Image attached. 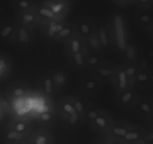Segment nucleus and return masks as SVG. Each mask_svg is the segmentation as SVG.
Listing matches in <instances>:
<instances>
[{"label": "nucleus", "mask_w": 153, "mask_h": 144, "mask_svg": "<svg viewBox=\"0 0 153 144\" xmlns=\"http://www.w3.org/2000/svg\"><path fill=\"white\" fill-rule=\"evenodd\" d=\"M7 144H24V143H19V142H15V143H7Z\"/></svg>", "instance_id": "72a5a7b5"}, {"label": "nucleus", "mask_w": 153, "mask_h": 144, "mask_svg": "<svg viewBox=\"0 0 153 144\" xmlns=\"http://www.w3.org/2000/svg\"><path fill=\"white\" fill-rule=\"evenodd\" d=\"M77 120H78V114H73L70 116L69 121H70V124L74 125V124L76 122V121H77Z\"/></svg>", "instance_id": "5701e85b"}, {"label": "nucleus", "mask_w": 153, "mask_h": 144, "mask_svg": "<svg viewBox=\"0 0 153 144\" xmlns=\"http://www.w3.org/2000/svg\"><path fill=\"white\" fill-rule=\"evenodd\" d=\"M22 19H23V20L25 21V22H31V21L34 20V17L32 14H31V13H25V14H24L23 16H22Z\"/></svg>", "instance_id": "f3484780"}, {"label": "nucleus", "mask_w": 153, "mask_h": 144, "mask_svg": "<svg viewBox=\"0 0 153 144\" xmlns=\"http://www.w3.org/2000/svg\"><path fill=\"white\" fill-rule=\"evenodd\" d=\"M25 137H26L25 134L19 133L16 131H13V130L4 131L1 135V140L8 142V143H15L19 140H23L24 138H25Z\"/></svg>", "instance_id": "f257e3e1"}, {"label": "nucleus", "mask_w": 153, "mask_h": 144, "mask_svg": "<svg viewBox=\"0 0 153 144\" xmlns=\"http://www.w3.org/2000/svg\"><path fill=\"white\" fill-rule=\"evenodd\" d=\"M98 73H100V75L104 76H111L113 74V71L111 70H109V69H101L98 71Z\"/></svg>", "instance_id": "ddd939ff"}, {"label": "nucleus", "mask_w": 153, "mask_h": 144, "mask_svg": "<svg viewBox=\"0 0 153 144\" xmlns=\"http://www.w3.org/2000/svg\"><path fill=\"white\" fill-rule=\"evenodd\" d=\"M73 102H74V105H75L74 108L76 110V111L81 112L82 110H83V105H82V103L80 101L76 99L73 101Z\"/></svg>", "instance_id": "dca6fc26"}, {"label": "nucleus", "mask_w": 153, "mask_h": 144, "mask_svg": "<svg viewBox=\"0 0 153 144\" xmlns=\"http://www.w3.org/2000/svg\"><path fill=\"white\" fill-rule=\"evenodd\" d=\"M136 73V69L134 67H128L126 70V75H128V76H131L132 75H134Z\"/></svg>", "instance_id": "4be33fe9"}, {"label": "nucleus", "mask_w": 153, "mask_h": 144, "mask_svg": "<svg viewBox=\"0 0 153 144\" xmlns=\"http://www.w3.org/2000/svg\"><path fill=\"white\" fill-rule=\"evenodd\" d=\"M25 128H26V125H25V123H23V122H20V123H18L17 125H15L14 131H17V132L19 133H22V134H25V133H24V131L25 130Z\"/></svg>", "instance_id": "1a4fd4ad"}, {"label": "nucleus", "mask_w": 153, "mask_h": 144, "mask_svg": "<svg viewBox=\"0 0 153 144\" xmlns=\"http://www.w3.org/2000/svg\"><path fill=\"white\" fill-rule=\"evenodd\" d=\"M81 31L84 33V34H87L89 32V26L87 24H82L81 26Z\"/></svg>", "instance_id": "a878e982"}, {"label": "nucleus", "mask_w": 153, "mask_h": 144, "mask_svg": "<svg viewBox=\"0 0 153 144\" xmlns=\"http://www.w3.org/2000/svg\"><path fill=\"white\" fill-rule=\"evenodd\" d=\"M40 117H41V119L43 120V121H49V120L51 119V115L49 114L44 113L41 115Z\"/></svg>", "instance_id": "cd10ccee"}, {"label": "nucleus", "mask_w": 153, "mask_h": 144, "mask_svg": "<svg viewBox=\"0 0 153 144\" xmlns=\"http://www.w3.org/2000/svg\"><path fill=\"white\" fill-rule=\"evenodd\" d=\"M25 37H26V31L24 29H21L20 31H19V40L20 42H22L25 40Z\"/></svg>", "instance_id": "412c9836"}, {"label": "nucleus", "mask_w": 153, "mask_h": 144, "mask_svg": "<svg viewBox=\"0 0 153 144\" xmlns=\"http://www.w3.org/2000/svg\"><path fill=\"white\" fill-rule=\"evenodd\" d=\"M44 88H45V91H46V92L47 93L52 92V82H51L50 79H46V80H45Z\"/></svg>", "instance_id": "9b49d317"}, {"label": "nucleus", "mask_w": 153, "mask_h": 144, "mask_svg": "<svg viewBox=\"0 0 153 144\" xmlns=\"http://www.w3.org/2000/svg\"><path fill=\"white\" fill-rule=\"evenodd\" d=\"M79 49H80V43L77 40H73V43H72V50L73 52L76 53V52H79Z\"/></svg>", "instance_id": "f8f14e48"}, {"label": "nucleus", "mask_w": 153, "mask_h": 144, "mask_svg": "<svg viewBox=\"0 0 153 144\" xmlns=\"http://www.w3.org/2000/svg\"><path fill=\"white\" fill-rule=\"evenodd\" d=\"M137 79L140 82H145L148 79V76L146 73H140V74L137 76Z\"/></svg>", "instance_id": "b1692460"}, {"label": "nucleus", "mask_w": 153, "mask_h": 144, "mask_svg": "<svg viewBox=\"0 0 153 144\" xmlns=\"http://www.w3.org/2000/svg\"><path fill=\"white\" fill-rule=\"evenodd\" d=\"M30 144H53V140L46 133H36L31 138Z\"/></svg>", "instance_id": "f03ea898"}, {"label": "nucleus", "mask_w": 153, "mask_h": 144, "mask_svg": "<svg viewBox=\"0 0 153 144\" xmlns=\"http://www.w3.org/2000/svg\"><path fill=\"white\" fill-rule=\"evenodd\" d=\"M85 86L89 90H93L94 88H95L96 87V83L94 81H88V82L85 83Z\"/></svg>", "instance_id": "6ab92c4d"}, {"label": "nucleus", "mask_w": 153, "mask_h": 144, "mask_svg": "<svg viewBox=\"0 0 153 144\" xmlns=\"http://www.w3.org/2000/svg\"><path fill=\"white\" fill-rule=\"evenodd\" d=\"M24 94V90L21 88H17L15 90H13V94L16 96H20Z\"/></svg>", "instance_id": "aec40b11"}, {"label": "nucleus", "mask_w": 153, "mask_h": 144, "mask_svg": "<svg viewBox=\"0 0 153 144\" xmlns=\"http://www.w3.org/2000/svg\"><path fill=\"white\" fill-rule=\"evenodd\" d=\"M94 144H110V143H109V142H108L106 140H100Z\"/></svg>", "instance_id": "2f4dec72"}, {"label": "nucleus", "mask_w": 153, "mask_h": 144, "mask_svg": "<svg viewBox=\"0 0 153 144\" xmlns=\"http://www.w3.org/2000/svg\"><path fill=\"white\" fill-rule=\"evenodd\" d=\"M40 13H41V14L44 15V16H49V17H52V16H53V13H52V11H50V10H48V9H45V8L41 9V10H40Z\"/></svg>", "instance_id": "a211bd4d"}, {"label": "nucleus", "mask_w": 153, "mask_h": 144, "mask_svg": "<svg viewBox=\"0 0 153 144\" xmlns=\"http://www.w3.org/2000/svg\"><path fill=\"white\" fill-rule=\"evenodd\" d=\"M140 109L145 113H149L151 111V107L149 105V104L146 102H142L140 104Z\"/></svg>", "instance_id": "4468645a"}, {"label": "nucleus", "mask_w": 153, "mask_h": 144, "mask_svg": "<svg viewBox=\"0 0 153 144\" xmlns=\"http://www.w3.org/2000/svg\"><path fill=\"white\" fill-rule=\"evenodd\" d=\"M11 31H12V27L10 26V25L6 26L5 28L0 30V37H1V38L6 37L7 36H8L9 34L11 33Z\"/></svg>", "instance_id": "0eeeda50"}, {"label": "nucleus", "mask_w": 153, "mask_h": 144, "mask_svg": "<svg viewBox=\"0 0 153 144\" xmlns=\"http://www.w3.org/2000/svg\"><path fill=\"white\" fill-rule=\"evenodd\" d=\"M70 33V30L68 29V28H65V29H62L60 31L59 35L61 36V37H64V36L68 35Z\"/></svg>", "instance_id": "393cba45"}, {"label": "nucleus", "mask_w": 153, "mask_h": 144, "mask_svg": "<svg viewBox=\"0 0 153 144\" xmlns=\"http://www.w3.org/2000/svg\"><path fill=\"white\" fill-rule=\"evenodd\" d=\"M75 61H76V63L77 64V65H82V64H83V59H82V56L81 55V53L76 52L75 54Z\"/></svg>", "instance_id": "2eb2a0df"}, {"label": "nucleus", "mask_w": 153, "mask_h": 144, "mask_svg": "<svg viewBox=\"0 0 153 144\" xmlns=\"http://www.w3.org/2000/svg\"><path fill=\"white\" fill-rule=\"evenodd\" d=\"M132 97H133L132 93L128 91V92H126V94H124L123 95L122 99H121V102H122V103H123V104L128 103V102L131 99Z\"/></svg>", "instance_id": "6e6552de"}, {"label": "nucleus", "mask_w": 153, "mask_h": 144, "mask_svg": "<svg viewBox=\"0 0 153 144\" xmlns=\"http://www.w3.org/2000/svg\"><path fill=\"white\" fill-rule=\"evenodd\" d=\"M140 20H141V22H149L150 20V17L149 16H147V15H143V16H141V17H140Z\"/></svg>", "instance_id": "c756f323"}, {"label": "nucleus", "mask_w": 153, "mask_h": 144, "mask_svg": "<svg viewBox=\"0 0 153 144\" xmlns=\"http://www.w3.org/2000/svg\"><path fill=\"white\" fill-rule=\"evenodd\" d=\"M134 54V49H131V48L128 49V57L131 58V57H133Z\"/></svg>", "instance_id": "473e14b6"}, {"label": "nucleus", "mask_w": 153, "mask_h": 144, "mask_svg": "<svg viewBox=\"0 0 153 144\" xmlns=\"http://www.w3.org/2000/svg\"><path fill=\"white\" fill-rule=\"evenodd\" d=\"M63 108H64V110L66 112L70 114V116L73 114H77V111L75 109V108L71 104H69V103H64V105H63Z\"/></svg>", "instance_id": "423d86ee"}, {"label": "nucleus", "mask_w": 153, "mask_h": 144, "mask_svg": "<svg viewBox=\"0 0 153 144\" xmlns=\"http://www.w3.org/2000/svg\"><path fill=\"white\" fill-rule=\"evenodd\" d=\"M88 116L91 119H96V118L98 117V114H97V112L94 111H91L88 112Z\"/></svg>", "instance_id": "bb28decb"}, {"label": "nucleus", "mask_w": 153, "mask_h": 144, "mask_svg": "<svg viewBox=\"0 0 153 144\" xmlns=\"http://www.w3.org/2000/svg\"><path fill=\"white\" fill-rule=\"evenodd\" d=\"M95 122L97 124V126L100 128V130L101 131H106L108 129V125H107V121L106 119L103 117H97L95 119Z\"/></svg>", "instance_id": "7ed1b4c3"}, {"label": "nucleus", "mask_w": 153, "mask_h": 144, "mask_svg": "<svg viewBox=\"0 0 153 144\" xmlns=\"http://www.w3.org/2000/svg\"><path fill=\"white\" fill-rule=\"evenodd\" d=\"M112 133L115 135L120 136V137H124L128 133V131L126 128H120V127H115L112 130Z\"/></svg>", "instance_id": "39448f33"}, {"label": "nucleus", "mask_w": 153, "mask_h": 144, "mask_svg": "<svg viewBox=\"0 0 153 144\" xmlns=\"http://www.w3.org/2000/svg\"><path fill=\"white\" fill-rule=\"evenodd\" d=\"M100 40H101L102 43H103L104 45H107L108 43V39L106 37V34L105 33L104 29L103 28H101L100 31Z\"/></svg>", "instance_id": "9d476101"}, {"label": "nucleus", "mask_w": 153, "mask_h": 144, "mask_svg": "<svg viewBox=\"0 0 153 144\" xmlns=\"http://www.w3.org/2000/svg\"><path fill=\"white\" fill-rule=\"evenodd\" d=\"M126 75L125 72L120 71L119 73V85L121 88H125L126 87Z\"/></svg>", "instance_id": "20e7f679"}, {"label": "nucleus", "mask_w": 153, "mask_h": 144, "mask_svg": "<svg viewBox=\"0 0 153 144\" xmlns=\"http://www.w3.org/2000/svg\"><path fill=\"white\" fill-rule=\"evenodd\" d=\"M19 5L21 7H23V8H25L28 6V2L27 1H22L19 3Z\"/></svg>", "instance_id": "7c9ffc66"}, {"label": "nucleus", "mask_w": 153, "mask_h": 144, "mask_svg": "<svg viewBox=\"0 0 153 144\" xmlns=\"http://www.w3.org/2000/svg\"><path fill=\"white\" fill-rule=\"evenodd\" d=\"M99 61L98 58L97 57H92V58H90L89 60V64H91V65H94V64H96Z\"/></svg>", "instance_id": "c85d7f7f"}, {"label": "nucleus", "mask_w": 153, "mask_h": 144, "mask_svg": "<svg viewBox=\"0 0 153 144\" xmlns=\"http://www.w3.org/2000/svg\"><path fill=\"white\" fill-rule=\"evenodd\" d=\"M131 144H143V141H140V142H137V143H131Z\"/></svg>", "instance_id": "f704fd0d"}]
</instances>
